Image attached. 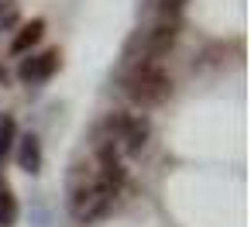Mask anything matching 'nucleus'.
Returning <instances> with one entry per match:
<instances>
[{"instance_id":"f257e3e1","label":"nucleus","mask_w":251,"mask_h":227,"mask_svg":"<svg viewBox=\"0 0 251 227\" xmlns=\"http://www.w3.org/2000/svg\"><path fill=\"white\" fill-rule=\"evenodd\" d=\"M124 93L134 103H141V107H155V103H162L172 93V76L158 62H151V59L148 62H138L127 73V79H124Z\"/></svg>"},{"instance_id":"f03ea898","label":"nucleus","mask_w":251,"mask_h":227,"mask_svg":"<svg viewBox=\"0 0 251 227\" xmlns=\"http://www.w3.org/2000/svg\"><path fill=\"white\" fill-rule=\"evenodd\" d=\"M55 66H59V52L52 49V52H42V55L25 59L21 69H18V76H21L25 83H38V79H49V76L55 73Z\"/></svg>"},{"instance_id":"7ed1b4c3","label":"nucleus","mask_w":251,"mask_h":227,"mask_svg":"<svg viewBox=\"0 0 251 227\" xmlns=\"http://www.w3.org/2000/svg\"><path fill=\"white\" fill-rule=\"evenodd\" d=\"M176 35H179V28H176L172 18H162V21L155 25V31L148 35V55H151V62H155L158 55H165V52L176 45Z\"/></svg>"},{"instance_id":"20e7f679","label":"nucleus","mask_w":251,"mask_h":227,"mask_svg":"<svg viewBox=\"0 0 251 227\" xmlns=\"http://www.w3.org/2000/svg\"><path fill=\"white\" fill-rule=\"evenodd\" d=\"M18 165L25 172H38L42 169V145L35 134H25L21 138V148H18Z\"/></svg>"},{"instance_id":"39448f33","label":"nucleus","mask_w":251,"mask_h":227,"mask_svg":"<svg viewBox=\"0 0 251 227\" xmlns=\"http://www.w3.org/2000/svg\"><path fill=\"white\" fill-rule=\"evenodd\" d=\"M42 35H45V21H42V18H35L31 25H25V28H21V35L14 38V45H11V52H14V55H21V52H28L31 45H38V42H42Z\"/></svg>"},{"instance_id":"423d86ee","label":"nucleus","mask_w":251,"mask_h":227,"mask_svg":"<svg viewBox=\"0 0 251 227\" xmlns=\"http://www.w3.org/2000/svg\"><path fill=\"white\" fill-rule=\"evenodd\" d=\"M124 141H127V151H138L148 138V121L145 117H124Z\"/></svg>"},{"instance_id":"0eeeda50","label":"nucleus","mask_w":251,"mask_h":227,"mask_svg":"<svg viewBox=\"0 0 251 227\" xmlns=\"http://www.w3.org/2000/svg\"><path fill=\"white\" fill-rule=\"evenodd\" d=\"M18 220V203L11 196V189L4 186V179H0V227H11Z\"/></svg>"},{"instance_id":"6e6552de","label":"nucleus","mask_w":251,"mask_h":227,"mask_svg":"<svg viewBox=\"0 0 251 227\" xmlns=\"http://www.w3.org/2000/svg\"><path fill=\"white\" fill-rule=\"evenodd\" d=\"M14 121L11 117H0V162L7 158V151H11V141H14Z\"/></svg>"},{"instance_id":"1a4fd4ad","label":"nucleus","mask_w":251,"mask_h":227,"mask_svg":"<svg viewBox=\"0 0 251 227\" xmlns=\"http://www.w3.org/2000/svg\"><path fill=\"white\" fill-rule=\"evenodd\" d=\"M182 4H186V0H162V18H172L176 21V14H179Z\"/></svg>"}]
</instances>
